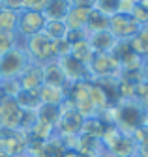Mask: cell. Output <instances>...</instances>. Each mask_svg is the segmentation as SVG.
<instances>
[{"label":"cell","instance_id":"cell-1","mask_svg":"<svg viewBox=\"0 0 148 157\" xmlns=\"http://www.w3.org/2000/svg\"><path fill=\"white\" fill-rule=\"evenodd\" d=\"M101 118L107 124L116 125L122 133L133 135L137 129H141L146 118V110L135 99H120L115 107H111L107 112H103Z\"/></svg>","mask_w":148,"mask_h":157},{"label":"cell","instance_id":"cell-2","mask_svg":"<svg viewBox=\"0 0 148 157\" xmlns=\"http://www.w3.org/2000/svg\"><path fill=\"white\" fill-rule=\"evenodd\" d=\"M99 140H101L103 151L109 153L111 157H135L137 155L139 142L135 140V136L122 133L113 124L105 125V131Z\"/></svg>","mask_w":148,"mask_h":157},{"label":"cell","instance_id":"cell-3","mask_svg":"<svg viewBox=\"0 0 148 157\" xmlns=\"http://www.w3.org/2000/svg\"><path fill=\"white\" fill-rule=\"evenodd\" d=\"M86 67L90 81H118L122 77V66L111 52H94Z\"/></svg>","mask_w":148,"mask_h":157},{"label":"cell","instance_id":"cell-4","mask_svg":"<svg viewBox=\"0 0 148 157\" xmlns=\"http://www.w3.org/2000/svg\"><path fill=\"white\" fill-rule=\"evenodd\" d=\"M21 45L26 51L30 62H34V64L45 66V64H49L53 60H56V56H54V41L51 37H47L43 32L25 39Z\"/></svg>","mask_w":148,"mask_h":157},{"label":"cell","instance_id":"cell-5","mask_svg":"<svg viewBox=\"0 0 148 157\" xmlns=\"http://www.w3.org/2000/svg\"><path fill=\"white\" fill-rule=\"evenodd\" d=\"M68 101L73 105V109L83 118L99 116L94 107V101H92V95H90V81L69 84L68 86Z\"/></svg>","mask_w":148,"mask_h":157},{"label":"cell","instance_id":"cell-6","mask_svg":"<svg viewBox=\"0 0 148 157\" xmlns=\"http://www.w3.org/2000/svg\"><path fill=\"white\" fill-rule=\"evenodd\" d=\"M83 122L84 118L73 109V105L66 99V103L60 105V116L56 122V135L62 139H69V136H79L81 129H83Z\"/></svg>","mask_w":148,"mask_h":157},{"label":"cell","instance_id":"cell-7","mask_svg":"<svg viewBox=\"0 0 148 157\" xmlns=\"http://www.w3.org/2000/svg\"><path fill=\"white\" fill-rule=\"evenodd\" d=\"M30 66V58L23 45L15 47L13 51L6 52L4 56H0V77L4 78H19L21 73Z\"/></svg>","mask_w":148,"mask_h":157},{"label":"cell","instance_id":"cell-8","mask_svg":"<svg viewBox=\"0 0 148 157\" xmlns=\"http://www.w3.org/2000/svg\"><path fill=\"white\" fill-rule=\"evenodd\" d=\"M45 23H47V19H45L43 13L23 10L19 13V23H17V36H19L21 43L25 41V39L32 37V36L41 34L43 28H45Z\"/></svg>","mask_w":148,"mask_h":157},{"label":"cell","instance_id":"cell-9","mask_svg":"<svg viewBox=\"0 0 148 157\" xmlns=\"http://www.w3.org/2000/svg\"><path fill=\"white\" fill-rule=\"evenodd\" d=\"M28 148V136L21 129H0V150L11 157H19Z\"/></svg>","mask_w":148,"mask_h":157},{"label":"cell","instance_id":"cell-10","mask_svg":"<svg viewBox=\"0 0 148 157\" xmlns=\"http://www.w3.org/2000/svg\"><path fill=\"white\" fill-rule=\"evenodd\" d=\"M139 28H141V25L131 15L116 13L109 19V32L113 34L118 41H129V39L139 32Z\"/></svg>","mask_w":148,"mask_h":157},{"label":"cell","instance_id":"cell-11","mask_svg":"<svg viewBox=\"0 0 148 157\" xmlns=\"http://www.w3.org/2000/svg\"><path fill=\"white\" fill-rule=\"evenodd\" d=\"M21 116L23 110L13 97H0V129H19Z\"/></svg>","mask_w":148,"mask_h":157},{"label":"cell","instance_id":"cell-12","mask_svg":"<svg viewBox=\"0 0 148 157\" xmlns=\"http://www.w3.org/2000/svg\"><path fill=\"white\" fill-rule=\"evenodd\" d=\"M58 64L68 78L69 84H75V82H84V81H90V73H88V67L84 64H81L79 60H75L71 54L64 56V58H58Z\"/></svg>","mask_w":148,"mask_h":157},{"label":"cell","instance_id":"cell-13","mask_svg":"<svg viewBox=\"0 0 148 157\" xmlns=\"http://www.w3.org/2000/svg\"><path fill=\"white\" fill-rule=\"evenodd\" d=\"M17 81L21 84V90H40L43 86V66L30 62Z\"/></svg>","mask_w":148,"mask_h":157},{"label":"cell","instance_id":"cell-14","mask_svg":"<svg viewBox=\"0 0 148 157\" xmlns=\"http://www.w3.org/2000/svg\"><path fill=\"white\" fill-rule=\"evenodd\" d=\"M88 43H90V47H92L94 52H113V49L118 43V39L109 30H103V32L88 34Z\"/></svg>","mask_w":148,"mask_h":157},{"label":"cell","instance_id":"cell-15","mask_svg":"<svg viewBox=\"0 0 148 157\" xmlns=\"http://www.w3.org/2000/svg\"><path fill=\"white\" fill-rule=\"evenodd\" d=\"M43 84H49V86H58V88H68L69 82L58 64V60H53L49 64L43 66Z\"/></svg>","mask_w":148,"mask_h":157},{"label":"cell","instance_id":"cell-16","mask_svg":"<svg viewBox=\"0 0 148 157\" xmlns=\"http://www.w3.org/2000/svg\"><path fill=\"white\" fill-rule=\"evenodd\" d=\"M38 92H40L41 105H54V107H60V105L66 103V99H68V88H58V86L43 84Z\"/></svg>","mask_w":148,"mask_h":157},{"label":"cell","instance_id":"cell-17","mask_svg":"<svg viewBox=\"0 0 148 157\" xmlns=\"http://www.w3.org/2000/svg\"><path fill=\"white\" fill-rule=\"evenodd\" d=\"M69 10H71V0H49V4L43 10V15L47 21H64Z\"/></svg>","mask_w":148,"mask_h":157},{"label":"cell","instance_id":"cell-18","mask_svg":"<svg viewBox=\"0 0 148 157\" xmlns=\"http://www.w3.org/2000/svg\"><path fill=\"white\" fill-rule=\"evenodd\" d=\"M88 11L84 8H77V6H71L69 13L66 15L64 23L68 26V30H86V23H88Z\"/></svg>","mask_w":148,"mask_h":157},{"label":"cell","instance_id":"cell-19","mask_svg":"<svg viewBox=\"0 0 148 157\" xmlns=\"http://www.w3.org/2000/svg\"><path fill=\"white\" fill-rule=\"evenodd\" d=\"M13 99L21 107V110H38L41 107V99H40L38 90H19V94Z\"/></svg>","mask_w":148,"mask_h":157},{"label":"cell","instance_id":"cell-20","mask_svg":"<svg viewBox=\"0 0 148 157\" xmlns=\"http://www.w3.org/2000/svg\"><path fill=\"white\" fill-rule=\"evenodd\" d=\"M129 47L139 58H148V23L139 28V32L129 39Z\"/></svg>","mask_w":148,"mask_h":157},{"label":"cell","instance_id":"cell-21","mask_svg":"<svg viewBox=\"0 0 148 157\" xmlns=\"http://www.w3.org/2000/svg\"><path fill=\"white\" fill-rule=\"evenodd\" d=\"M105 125H107V122L103 120L101 116L84 118V122H83V129H81V135L92 136V139H101V135H103V131H105Z\"/></svg>","mask_w":148,"mask_h":157},{"label":"cell","instance_id":"cell-22","mask_svg":"<svg viewBox=\"0 0 148 157\" xmlns=\"http://www.w3.org/2000/svg\"><path fill=\"white\" fill-rule=\"evenodd\" d=\"M109 19L107 15H103L101 11L92 8L88 11V23H86V32L88 34H94V32H103V30H109Z\"/></svg>","mask_w":148,"mask_h":157},{"label":"cell","instance_id":"cell-23","mask_svg":"<svg viewBox=\"0 0 148 157\" xmlns=\"http://www.w3.org/2000/svg\"><path fill=\"white\" fill-rule=\"evenodd\" d=\"M69 54L75 58V60H79L81 64L88 66V62L92 60V56H94V51H92V47H90V43H88V39H84V41L73 43Z\"/></svg>","mask_w":148,"mask_h":157},{"label":"cell","instance_id":"cell-24","mask_svg":"<svg viewBox=\"0 0 148 157\" xmlns=\"http://www.w3.org/2000/svg\"><path fill=\"white\" fill-rule=\"evenodd\" d=\"M17 23H19V13L2 8L0 10V30L17 34Z\"/></svg>","mask_w":148,"mask_h":157},{"label":"cell","instance_id":"cell-25","mask_svg":"<svg viewBox=\"0 0 148 157\" xmlns=\"http://www.w3.org/2000/svg\"><path fill=\"white\" fill-rule=\"evenodd\" d=\"M38 120L43 122V124H49L53 127H56V122H58V116H60V107H54V105H41L38 110Z\"/></svg>","mask_w":148,"mask_h":157},{"label":"cell","instance_id":"cell-26","mask_svg":"<svg viewBox=\"0 0 148 157\" xmlns=\"http://www.w3.org/2000/svg\"><path fill=\"white\" fill-rule=\"evenodd\" d=\"M43 34L47 37H51L53 41H58V39H64L66 34H68V26L64 21H47L45 23V28H43Z\"/></svg>","mask_w":148,"mask_h":157},{"label":"cell","instance_id":"cell-27","mask_svg":"<svg viewBox=\"0 0 148 157\" xmlns=\"http://www.w3.org/2000/svg\"><path fill=\"white\" fill-rule=\"evenodd\" d=\"M21 45V39L17 34H11V32H2L0 30V56H4L6 52L13 51L15 47Z\"/></svg>","mask_w":148,"mask_h":157},{"label":"cell","instance_id":"cell-28","mask_svg":"<svg viewBox=\"0 0 148 157\" xmlns=\"http://www.w3.org/2000/svg\"><path fill=\"white\" fill-rule=\"evenodd\" d=\"M94 10L101 11L107 17L118 13V0H94Z\"/></svg>","mask_w":148,"mask_h":157},{"label":"cell","instance_id":"cell-29","mask_svg":"<svg viewBox=\"0 0 148 157\" xmlns=\"http://www.w3.org/2000/svg\"><path fill=\"white\" fill-rule=\"evenodd\" d=\"M135 101L148 112V81H141L135 88Z\"/></svg>","mask_w":148,"mask_h":157},{"label":"cell","instance_id":"cell-30","mask_svg":"<svg viewBox=\"0 0 148 157\" xmlns=\"http://www.w3.org/2000/svg\"><path fill=\"white\" fill-rule=\"evenodd\" d=\"M47 4H49V0H23V10L43 13V10H45Z\"/></svg>","mask_w":148,"mask_h":157},{"label":"cell","instance_id":"cell-31","mask_svg":"<svg viewBox=\"0 0 148 157\" xmlns=\"http://www.w3.org/2000/svg\"><path fill=\"white\" fill-rule=\"evenodd\" d=\"M64 39H66L69 45H73V43H79V41L88 39V32L86 30H68V34H66Z\"/></svg>","mask_w":148,"mask_h":157},{"label":"cell","instance_id":"cell-32","mask_svg":"<svg viewBox=\"0 0 148 157\" xmlns=\"http://www.w3.org/2000/svg\"><path fill=\"white\" fill-rule=\"evenodd\" d=\"M137 0H118V13L122 15H131L135 10Z\"/></svg>","mask_w":148,"mask_h":157},{"label":"cell","instance_id":"cell-33","mask_svg":"<svg viewBox=\"0 0 148 157\" xmlns=\"http://www.w3.org/2000/svg\"><path fill=\"white\" fill-rule=\"evenodd\" d=\"M2 8L21 13L23 11V0H2Z\"/></svg>","mask_w":148,"mask_h":157},{"label":"cell","instance_id":"cell-34","mask_svg":"<svg viewBox=\"0 0 148 157\" xmlns=\"http://www.w3.org/2000/svg\"><path fill=\"white\" fill-rule=\"evenodd\" d=\"M71 6L84 8V10H92V8H94V0H71Z\"/></svg>","mask_w":148,"mask_h":157},{"label":"cell","instance_id":"cell-35","mask_svg":"<svg viewBox=\"0 0 148 157\" xmlns=\"http://www.w3.org/2000/svg\"><path fill=\"white\" fill-rule=\"evenodd\" d=\"M135 157H148V140L139 142V148H137V155Z\"/></svg>","mask_w":148,"mask_h":157},{"label":"cell","instance_id":"cell-36","mask_svg":"<svg viewBox=\"0 0 148 157\" xmlns=\"http://www.w3.org/2000/svg\"><path fill=\"white\" fill-rule=\"evenodd\" d=\"M141 77L142 81H148V58H142L141 62Z\"/></svg>","mask_w":148,"mask_h":157},{"label":"cell","instance_id":"cell-37","mask_svg":"<svg viewBox=\"0 0 148 157\" xmlns=\"http://www.w3.org/2000/svg\"><path fill=\"white\" fill-rule=\"evenodd\" d=\"M62 157H81V153H79L75 148H68V150L62 153Z\"/></svg>","mask_w":148,"mask_h":157},{"label":"cell","instance_id":"cell-38","mask_svg":"<svg viewBox=\"0 0 148 157\" xmlns=\"http://www.w3.org/2000/svg\"><path fill=\"white\" fill-rule=\"evenodd\" d=\"M0 157H11V155H8L6 151H2V150H0Z\"/></svg>","mask_w":148,"mask_h":157},{"label":"cell","instance_id":"cell-39","mask_svg":"<svg viewBox=\"0 0 148 157\" xmlns=\"http://www.w3.org/2000/svg\"><path fill=\"white\" fill-rule=\"evenodd\" d=\"M98 157H111V155H109V153H105V151H101V153H99Z\"/></svg>","mask_w":148,"mask_h":157},{"label":"cell","instance_id":"cell-40","mask_svg":"<svg viewBox=\"0 0 148 157\" xmlns=\"http://www.w3.org/2000/svg\"><path fill=\"white\" fill-rule=\"evenodd\" d=\"M19 157H30V155H26V153H23V155H19Z\"/></svg>","mask_w":148,"mask_h":157},{"label":"cell","instance_id":"cell-41","mask_svg":"<svg viewBox=\"0 0 148 157\" xmlns=\"http://www.w3.org/2000/svg\"><path fill=\"white\" fill-rule=\"evenodd\" d=\"M0 10H2V0H0Z\"/></svg>","mask_w":148,"mask_h":157},{"label":"cell","instance_id":"cell-42","mask_svg":"<svg viewBox=\"0 0 148 157\" xmlns=\"http://www.w3.org/2000/svg\"><path fill=\"white\" fill-rule=\"evenodd\" d=\"M0 81H2V77H0Z\"/></svg>","mask_w":148,"mask_h":157}]
</instances>
